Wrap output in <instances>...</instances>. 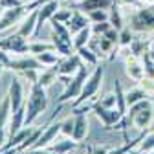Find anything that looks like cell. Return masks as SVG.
<instances>
[{
    "instance_id": "8992f818",
    "label": "cell",
    "mask_w": 154,
    "mask_h": 154,
    "mask_svg": "<svg viewBox=\"0 0 154 154\" xmlns=\"http://www.w3.org/2000/svg\"><path fill=\"white\" fill-rule=\"evenodd\" d=\"M92 112L97 116V119L103 123L105 130H112L116 123H119V119L123 118V114L118 110V108H105V106H97L94 105Z\"/></svg>"
},
{
    "instance_id": "e575fe53",
    "label": "cell",
    "mask_w": 154,
    "mask_h": 154,
    "mask_svg": "<svg viewBox=\"0 0 154 154\" xmlns=\"http://www.w3.org/2000/svg\"><path fill=\"white\" fill-rule=\"evenodd\" d=\"M50 50H55L53 42H50V44H46V42H33V44H29V51H31L33 55L44 53V51H50ZM55 51H57V50H55Z\"/></svg>"
},
{
    "instance_id": "bcb514c9",
    "label": "cell",
    "mask_w": 154,
    "mask_h": 154,
    "mask_svg": "<svg viewBox=\"0 0 154 154\" xmlns=\"http://www.w3.org/2000/svg\"><path fill=\"white\" fill-rule=\"evenodd\" d=\"M141 4H145V6H154V0H140Z\"/></svg>"
},
{
    "instance_id": "ac0fdd59",
    "label": "cell",
    "mask_w": 154,
    "mask_h": 154,
    "mask_svg": "<svg viewBox=\"0 0 154 154\" xmlns=\"http://www.w3.org/2000/svg\"><path fill=\"white\" fill-rule=\"evenodd\" d=\"M24 121H26V106H20L18 110L11 112V118L8 123V136H13L15 132L20 130L24 127Z\"/></svg>"
},
{
    "instance_id": "6da1fadb",
    "label": "cell",
    "mask_w": 154,
    "mask_h": 154,
    "mask_svg": "<svg viewBox=\"0 0 154 154\" xmlns=\"http://www.w3.org/2000/svg\"><path fill=\"white\" fill-rule=\"evenodd\" d=\"M48 106V97H46V88L41 86L38 83H33L29 88L28 103H26V121L24 125L29 127L38 116H41Z\"/></svg>"
},
{
    "instance_id": "30bf717a",
    "label": "cell",
    "mask_w": 154,
    "mask_h": 154,
    "mask_svg": "<svg viewBox=\"0 0 154 154\" xmlns=\"http://www.w3.org/2000/svg\"><path fill=\"white\" fill-rule=\"evenodd\" d=\"M81 64H83V59L79 57V53H72V55H68V57H64L63 61H59V64H55L57 66V72H59V75H75L77 73V70L81 68Z\"/></svg>"
},
{
    "instance_id": "4fadbf2b",
    "label": "cell",
    "mask_w": 154,
    "mask_h": 154,
    "mask_svg": "<svg viewBox=\"0 0 154 154\" xmlns=\"http://www.w3.org/2000/svg\"><path fill=\"white\" fill-rule=\"evenodd\" d=\"M35 31H37V9H33L31 13H28L22 18L17 33L20 37H24V38H29V37H35Z\"/></svg>"
},
{
    "instance_id": "277c9868",
    "label": "cell",
    "mask_w": 154,
    "mask_h": 154,
    "mask_svg": "<svg viewBox=\"0 0 154 154\" xmlns=\"http://www.w3.org/2000/svg\"><path fill=\"white\" fill-rule=\"evenodd\" d=\"M88 64H81V68L77 70V73L72 77V81H70V85L64 88V92L61 94V97H59V103L63 105V103H66V101H72V99H77L79 97V94H81V90H83V86H85V81L88 79Z\"/></svg>"
},
{
    "instance_id": "836d02e7",
    "label": "cell",
    "mask_w": 154,
    "mask_h": 154,
    "mask_svg": "<svg viewBox=\"0 0 154 154\" xmlns=\"http://www.w3.org/2000/svg\"><path fill=\"white\" fill-rule=\"evenodd\" d=\"M138 150H141V152H150V150H154V132H150V134H145V138L140 141V145H138Z\"/></svg>"
},
{
    "instance_id": "d6a6232c",
    "label": "cell",
    "mask_w": 154,
    "mask_h": 154,
    "mask_svg": "<svg viewBox=\"0 0 154 154\" xmlns=\"http://www.w3.org/2000/svg\"><path fill=\"white\" fill-rule=\"evenodd\" d=\"M141 64H143V70H145V77L154 79V61L149 57V53L141 55Z\"/></svg>"
},
{
    "instance_id": "f546056e",
    "label": "cell",
    "mask_w": 154,
    "mask_h": 154,
    "mask_svg": "<svg viewBox=\"0 0 154 154\" xmlns=\"http://www.w3.org/2000/svg\"><path fill=\"white\" fill-rule=\"evenodd\" d=\"M134 41V31L130 29V28H123V29H119V48H127V46H130V42Z\"/></svg>"
},
{
    "instance_id": "9c48e42d",
    "label": "cell",
    "mask_w": 154,
    "mask_h": 154,
    "mask_svg": "<svg viewBox=\"0 0 154 154\" xmlns=\"http://www.w3.org/2000/svg\"><path fill=\"white\" fill-rule=\"evenodd\" d=\"M57 9H59V0H51V2H46V4L37 8V31H35V37L41 35L42 26L48 20H51V17L55 15Z\"/></svg>"
},
{
    "instance_id": "2e32d148",
    "label": "cell",
    "mask_w": 154,
    "mask_h": 154,
    "mask_svg": "<svg viewBox=\"0 0 154 154\" xmlns=\"http://www.w3.org/2000/svg\"><path fill=\"white\" fill-rule=\"evenodd\" d=\"M90 24H92V22H90L88 15L83 13V11H79V9H73L70 20L66 22V26H68V29L72 31V35L77 33V31H81L83 28H86V26H90Z\"/></svg>"
},
{
    "instance_id": "60d3db41",
    "label": "cell",
    "mask_w": 154,
    "mask_h": 154,
    "mask_svg": "<svg viewBox=\"0 0 154 154\" xmlns=\"http://www.w3.org/2000/svg\"><path fill=\"white\" fill-rule=\"evenodd\" d=\"M20 154H44V149H35V147H31V149L22 150Z\"/></svg>"
},
{
    "instance_id": "ee69618b",
    "label": "cell",
    "mask_w": 154,
    "mask_h": 154,
    "mask_svg": "<svg viewBox=\"0 0 154 154\" xmlns=\"http://www.w3.org/2000/svg\"><path fill=\"white\" fill-rule=\"evenodd\" d=\"M123 4H128V6H140V0H121Z\"/></svg>"
},
{
    "instance_id": "681fc988",
    "label": "cell",
    "mask_w": 154,
    "mask_h": 154,
    "mask_svg": "<svg viewBox=\"0 0 154 154\" xmlns=\"http://www.w3.org/2000/svg\"><path fill=\"white\" fill-rule=\"evenodd\" d=\"M44 154H57V152H53L51 149H48V150H44Z\"/></svg>"
},
{
    "instance_id": "7a4b0ae2",
    "label": "cell",
    "mask_w": 154,
    "mask_h": 154,
    "mask_svg": "<svg viewBox=\"0 0 154 154\" xmlns=\"http://www.w3.org/2000/svg\"><path fill=\"white\" fill-rule=\"evenodd\" d=\"M103 75H105V68H103V64H97V66H94V72L88 75V79L85 81V86H83V90H81V94H79V97L75 99V103L72 105L73 108L75 106H79V105H83V103H88L95 94L99 92V88H101V81H103Z\"/></svg>"
},
{
    "instance_id": "d4e9b609",
    "label": "cell",
    "mask_w": 154,
    "mask_h": 154,
    "mask_svg": "<svg viewBox=\"0 0 154 154\" xmlns=\"http://www.w3.org/2000/svg\"><path fill=\"white\" fill-rule=\"evenodd\" d=\"M55 79H59V72H57V66L41 72V73H38V81H37V83L41 85V86H44V88H48V86H51V85L55 83Z\"/></svg>"
},
{
    "instance_id": "7402d4cb",
    "label": "cell",
    "mask_w": 154,
    "mask_h": 154,
    "mask_svg": "<svg viewBox=\"0 0 154 154\" xmlns=\"http://www.w3.org/2000/svg\"><path fill=\"white\" fill-rule=\"evenodd\" d=\"M50 149L57 154H68L73 149H77V141L73 138H66V140H61V141H53Z\"/></svg>"
},
{
    "instance_id": "c3c4849f",
    "label": "cell",
    "mask_w": 154,
    "mask_h": 154,
    "mask_svg": "<svg viewBox=\"0 0 154 154\" xmlns=\"http://www.w3.org/2000/svg\"><path fill=\"white\" fill-rule=\"evenodd\" d=\"M4 68H6V66H4L2 63H0V75H2V73H4Z\"/></svg>"
},
{
    "instance_id": "8fae6325",
    "label": "cell",
    "mask_w": 154,
    "mask_h": 154,
    "mask_svg": "<svg viewBox=\"0 0 154 154\" xmlns=\"http://www.w3.org/2000/svg\"><path fill=\"white\" fill-rule=\"evenodd\" d=\"M61 134V121H57V123H51L50 121V125L44 128V132H42V136L38 138V141L33 145L35 149H46V147H50L53 141H55V138Z\"/></svg>"
},
{
    "instance_id": "74e56055",
    "label": "cell",
    "mask_w": 154,
    "mask_h": 154,
    "mask_svg": "<svg viewBox=\"0 0 154 154\" xmlns=\"http://www.w3.org/2000/svg\"><path fill=\"white\" fill-rule=\"evenodd\" d=\"M140 86L149 94V95H152L154 94V79H149V77H143V79L140 81Z\"/></svg>"
},
{
    "instance_id": "1f68e13d",
    "label": "cell",
    "mask_w": 154,
    "mask_h": 154,
    "mask_svg": "<svg viewBox=\"0 0 154 154\" xmlns=\"http://www.w3.org/2000/svg\"><path fill=\"white\" fill-rule=\"evenodd\" d=\"M116 103H118V99H116V92L114 94H106V95H103L101 99L94 101V105L105 106V108H116Z\"/></svg>"
},
{
    "instance_id": "ba28073f",
    "label": "cell",
    "mask_w": 154,
    "mask_h": 154,
    "mask_svg": "<svg viewBox=\"0 0 154 154\" xmlns=\"http://www.w3.org/2000/svg\"><path fill=\"white\" fill-rule=\"evenodd\" d=\"M116 4V0H72L66 6L72 9H79L83 13H90L94 9H110Z\"/></svg>"
},
{
    "instance_id": "b9f144b4",
    "label": "cell",
    "mask_w": 154,
    "mask_h": 154,
    "mask_svg": "<svg viewBox=\"0 0 154 154\" xmlns=\"http://www.w3.org/2000/svg\"><path fill=\"white\" fill-rule=\"evenodd\" d=\"M6 145V130L0 132V150H2V147Z\"/></svg>"
},
{
    "instance_id": "f35d334b",
    "label": "cell",
    "mask_w": 154,
    "mask_h": 154,
    "mask_svg": "<svg viewBox=\"0 0 154 154\" xmlns=\"http://www.w3.org/2000/svg\"><path fill=\"white\" fill-rule=\"evenodd\" d=\"M105 37H106V38H110V41H112L114 44H119V29L110 28V29L105 33Z\"/></svg>"
},
{
    "instance_id": "ffe728a7",
    "label": "cell",
    "mask_w": 154,
    "mask_h": 154,
    "mask_svg": "<svg viewBox=\"0 0 154 154\" xmlns=\"http://www.w3.org/2000/svg\"><path fill=\"white\" fill-rule=\"evenodd\" d=\"M90 38H92V24L86 26V28H83L81 31L73 33V50L77 51V50L83 48V46H88Z\"/></svg>"
},
{
    "instance_id": "7bdbcfd3",
    "label": "cell",
    "mask_w": 154,
    "mask_h": 154,
    "mask_svg": "<svg viewBox=\"0 0 154 154\" xmlns=\"http://www.w3.org/2000/svg\"><path fill=\"white\" fill-rule=\"evenodd\" d=\"M0 154H20L18 149H9V150H0Z\"/></svg>"
},
{
    "instance_id": "83f0119b",
    "label": "cell",
    "mask_w": 154,
    "mask_h": 154,
    "mask_svg": "<svg viewBox=\"0 0 154 154\" xmlns=\"http://www.w3.org/2000/svg\"><path fill=\"white\" fill-rule=\"evenodd\" d=\"M86 15H88L92 24H95V22H108V18H110V13L106 9H94V11H90Z\"/></svg>"
},
{
    "instance_id": "816d5d0a",
    "label": "cell",
    "mask_w": 154,
    "mask_h": 154,
    "mask_svg": "<svg viewBox=\"0 0 154 154\" xmlns=\"http://www.w3.org/2000/svg\"><path fill=\"white\" fill-rule=\"evenodd\" d=\"M2 13H4V8H2V6H0V15H2Z\"/></svg>"
},
{
    "instance_id": "d590c367",
    "label": "cell",
    "mask_w": 154,
    "mask_h": 154,
    "mask_svg": "<svg viewBox=\"0 0 154 154\" xmlns=\"http://www.w3.org/2000/svg\"><path fill=\"white\" fill-rule=\"evenodd\" d=\"M110 28H112L110 22H95V24H92V35H95V37L105 35Z\"/></svg>"
},
{
    "instance_id": "4dcf8cb0",
    "label": "cell",
    "mask_w": 154,
    "mask_h": 154,
    "mask_svg": "<svg viewBox=\"0 0 154 154\" xmlns=\"http://www.w3.org/2000/svg\"><path fill=\"white\" fill-rule=\"evenodd\" d=\"M108 22H110L112 28H116V29H123V20H121L119 9L116 8V4L110 8V18H108Z\"/></svg>"
},
{
    "instance_id": "f6af8a7d",
    "label": "cell",
    "mask_w": 154,
    "mask_h": 154,
    "mask_svg": "<svg viewBox=\"0 0 154 154\" xmlns=\"http://www.w3.org/2000/svg\"><path fill=\"white\" fill-rule=\"evenodd\" d=\"M147 53H149V57H150V59L154 61V42L150 44V48H149V51H147Z\"/></svg>"
},
{
    "instance_id": "e0dca14e",
    "label": "cell",
    "mask_w": 154,
    "mask_h": 154,
    "mask_svg": "<svg viewBox=\"0 0 154 154\" xmlns=\"http://www.w3.org/2000/svg\"><path fill=\"white\" fill-rule=\"evenodd\" d=\"M125 64H127V75L130 77L132 81L140 83L143 77H145V70H143V64L138 61V57L134 55H128L125 59Z\"/></svg>"
},
{
    "instance_id": "7c38bea8",
    "label": "cell",
    "mask_w": 154,
    "mask_h": 154,
    "mask_svg": "<svg viewBox=\"0 0 154 154\" xmlns=\"http://www.w3.org/2000/svg\"><path fill=\"white\" fill-rule=\"evenodd\" d=\"M88 134V118L85 112L79 114H73V132H72V138L75 141H83Z\"/></svg>"
},
{
    "instance_id": "44dd1931",
    "label": "cell",
    "mask_w": 154,
    "mask_h": 154,
    "mask_svg": "<svg viewBox=\"0 0 154 154\" xmlns=\"http://www.w3.org/2000/svg\"><path fill=\"white\" fill-rule=\"evenodd\" d=\"M9 118H11V99H9V95H6L0 101V132L8 128Z\"/></svg>"
},
{
    "instance_id": "f1b7e54d",
    "label": "cell",
    "mask_w": 154,
    "mask_h": 154,
    "mask_svg": "<svg viewBox=\"0 0 154 154\" xmlns=\"http://www.w3.org/2000/svg\"><path fill=\"white\" fill-rule=\"evenodd\" d=\"M72 11H73V9L68 8V6H66V8H59V9L55 11V15L51 17V20H53V22H63V24H66V22L70 20V17H72Z\"/></svg>"
},
{
    "instance_id": "52a82bcc",
    "label": "cell",
    "mask_w": 154,
    "mask_h": 154,
    "mask_svg": "<svg viewBox=\"0 0 154 154\" xmlns=\"http://www.w3.org/2000/svg\"><path fill=\"white\" fill-rule=\"evenodd\" d=\"M0 48L6 50L8 53L13 51V53H26L29 51V44L24 37H20L18 33H13V35H8L4 38H0Z\"/></svg>"
},
{
    "instance_id": "484cf974",
    "label": "cell",
    "mask_w": 154,
    "mask_h": 154,
    "mask_svg": "<svg viewBox=\"0 0 154 154\" xmlns=\"http://www.w3.org/2000/svg\"><path fill=\"white\" fill-rule=\"evenodd\" d=\"M37 57V61L41 63L42 66H55V64H59V53H57L55 50H50V51H44V53H38V55H35Z\"/></svg>"
},
{
    "instance_id": "8d00e7d4",
    "label": "cell",
    "mask_w": 154,
    "mask_h": 154,
    "mask_svg": "<svg viewBox=\"0 0 154 154\" xmlns=\"http://www.w3.org/2000/svg\"><path fill=\"white\" fill-rule=\"evenodd\" d=\"M72 132H73V118H66L64 121H61V134H64L66 138H72Z\"/></svg>"
},
{
    "instance_id": "d6986e66",
    "label": "cell",
    "mask_w": 154,
    "mask_h": 154,
    "mask_svg": "<svg viewBox=\"0 0 154 154\" xmlns=\"http://www.w3.org/2000/svg\"><path fill=\"white\" fill-rule=\"evenodd\" d=\"M154 119V110H152V105L150 106H145L141 110H138V114L134 116V127H138L140 130H147L150 127Z\"/></svg>"
},
{
    "instance_id": "f907efd6",
    "label": "cell",
    "mask_w": 154,
    "mask_h": 154,
    "mask_svg": "<svg viewBox=\"0 0 154 154\" xmlns=\"http://www.w3.org/2000/svg\"><path fill=\"white\" fill-rule=\"evenodd\" d=\"M38 2H41V6H42V4H46V2H51V0H38Z\"/></svg>"
},
{
    "instance_id": "11a10c76",
    "label": "cell",
    "mask_w": 154,
    "mask_h": 154,
    "mask_svg": "<svg viewBox=\"0 0 154 154\" xmlns=\"http://www.w3.org/2000/svg\"><path fill=\"white\" fill-rule=\"evenodd\" d=\"M68 154H70V152H68Z\"/></svg>"
},
{
    "instance_id": "ab89813d",
    "label": "cell",
    "mask_w": 154,
    "mask_h": 154,
    "mask_svg": "<svg viewBox=\"0 0 154 154\" xmlns=\"http://www.w3.org/2000/svg\"><path fill=\"white\" fill-rule=\"evenodd\" d=\"M108 147H94L92 150H90V154H108Z\"/></svg>"
},
{
    "instance_id": "db71d44e",
    "label": "cell",
    "mask_w": 154,
    "mask_h": 154,
    "mask_svg": "<svg viewBox=\"0 0 154 154\" xmlns=\"http://www.w3.org/2000/svg\"><path fill=\"white\" fill-rule=\"evenodd\" d=\"M61 2H66V0H61Z\"/></svg>"
},
{
    "instance_id": "5bb4252c",
    "label": "cell",
    "mask_w": 154,
    "mask_h": 154,
    "mask_svg": "<svg viewBox=\"0 0 154 154\" xmlns=\"http://www.w3.org/2000/svg\"><path fill=\"white\" fill-rule=\"evenodd\" d=\"M8 95H9V99H11V112H15L20 106H24V88H22V85H20L18 79L11 81Z\"/></svg>"
},
{
    "instance_id": "7dc6e473",
    "label": "cell",
    "mask_w": 154,
    "mask_h": 154,
    "mask_svg": "<svg viewBox=\"0 0 154 154\" xmlns=\"http://www.w3.org/2000/svg\"><path fill=\"white\" fill-rule=\"evenodd\" d=\"M128 154H147V152H141V150H138V147H136V149H132Z\"/></svg>"
},
{
    "instance_id": "cb8c5ba5",
    "label": "cell",
    "mask_w": 154,
    "mask_h": 154,
    "mask_svg": "<svg viewBox=\"0 0 154 154\" xmlns=\"http://www.w3.org/2000/svg\"><path fill=\"white\" fill-rule=\"evenodd\" d=\"M125 97H127V105L130 106V105H136V103H140V101H143V99H149L150 95H149L141 86H136V88L128 90V92L125 94Z\"/></svg>"
},
{
    "instance_id": "5b68a950",
    "label": "cell",
    "mask_w": 154,
    "mask_h": 154,
    "mask_svg": "<svg viewBox=\"0 0 154 154\" xmlns=\"http://www.w3.org/2000/svg\"><path fill=\"white\" fill-rule=\"evenodd\" d=\"M132 31H154V6H141L130 18Z\"/></svg>"
},
{
    "instance_id": "3957f363",
    "label": "cell",
    "mask_w": 154,
    "mask_h": 154,
    "mask_svg": "<svg viewBox=\"0 0 154 154\" xmlns=\"http://www.w3.org/2000/svg\"><path fill=\"white\" fill-rule=\"evenodd\" d=\"M38 6H41V2H38V0H33L29 4H22V6H17V8L4 9V13L0 15V33L4 29H8V28H11L13 24H17L18 20H22L28 13H31Z\"/></svg>"
},
{
    "instance_id": "9a60e30c",
    "label": "cell",
    "mask_w": 154,
    "mask_h": 154,
    "mask_svg": "<svg viewBox=\"0 0 154 154\" xmlns=\"http://www.w3.org/2000/svg\"><path fill=\"white\" fill-rule=\"evenodd\" d=\"M8 68L13 72H26V70H41L42 64L37 61V57H22V59H11Z\"/></svg>"
},
{
    "instance_id": "4316f807",
    "label": "cell",
    "mask_w": 154,
    "mask_h": 154,
    "mask_svg": "<svg viewBox=\"0 0 154 154\" xmlns=\"http://www.w3.org/2000/svg\"><path fill=\"white\" fill-rule=\"evenodd\" d=\"M116 99H118V103H116V108H118V110L125 116L127 110H128V105H127V97H125V92H123L119 81H116Z\"/></svg>"
},
{
    "instance_id": "f5cc1de1",
    "label": "cell",
    "mask_w": 154,
    "mask_h": 154,
    "mask_svg": "<svg viewBox=\"0 0 154 154\" xmlns=\"http://www.w3.org/2000/svg\"><path fill=\"white\" fill-rule=\"evenodd\" d=\"M147 154H154V150H150V152H147Z\"/></svg>"
},
{
    "instance_id": "603a6c76",
    "label": "cell",
    "mask_w": 154,
    "mask_h": 154,
    "mask_svg": "<svg viewBox=\"0 0 154 154\" xmlns=\"http://www.w3.org/2000/svg\"><path fill=\"white\" fill-rule=\"evenodd\" d=\"M77 53H79V57L83 59V63H85V64H88V66H97V64H99V55L95 53L92 48L83 46V48L77 50Z\"/></svg>"
}]
</instances>
